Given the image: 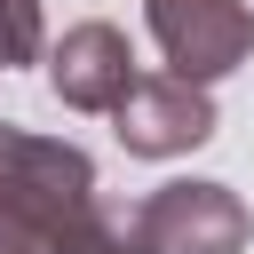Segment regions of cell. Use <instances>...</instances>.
I'll return each mask as SVG.
<instances>
[{
  "mask_svg": "<svg viewBox=\"0 0 254 254\" xmlns=\"http://www.w3.org/2000/svg\"><path fill=\"white\" fill-rule=\"evenodd\" d=\"M95 159L64 135L0 119V254H79Z\"/></svg>",
  "mask_w": 254,
  "mask_h": 254,
  "instance_id": "cell-1",
  "label": "cell"
},
{
  "mask_svg": "<svg viewBox=\"0 0 254 254\" xmlns=\"http://www.w3.org/2000/svg\"><path fill=\"white\" fill-rule=\"evenodd\" d=\"M143 24L167 56V71L214 87L238 64H254V8L246 0H143Z\"/></svg>",
  "mask_w": 254,
  "mask_h": 254,
  "instance_id": "cell-2",
  "label": "cell"
},
{
  "mask_svg": "<svg viewBox=\"0 0 254 254\" xmlns=\"http://www.w3.org/2000/svg\"><path fill=\"white\" fill-rule=\"evenodd\" d=\"M111 127L135 159H183L214 135V95L183 71H135L127 95L111 103Z\"/></svg>",
  "mask_w": 254,
  "mask_h": 254,
  "instance_id": "cell-3",
  "label": "cell"
},
{
  "mask_svg": "<svg viewBox=\"0 0 254 254\" xmlns=\"http://www.w3.org/2000/svg\"><path fill=\"white\" fill-rule=\"evenodd\" d=\"M151 254H246L254 214L230 183H159L143 198Z\"/></svg>",
  "mask_w": 254,
  "mask_h": 254,
  "instance_id": "cell-4",
  "label": "cell"
},
{
  "mask_svg": "<svg viewBox=\"0 0 254 254\" xmlns=\"http://www.w3.org/2000/svg\"><path fill=\"white\" fill-rule=\"evenodd\" d=\"M135 79V48L119 24L87 16V24H64V40L48 48V95L64 111H111Z\"/></svg>",
  "mask_w": 254,
  "mask_h": 254,
  "instance_id": "cell-5",
  "label": "cell"
},
{
  "mask_svg": "<svg viewBox=\"0 0 254 254\" xmlns=\"http://www.w3.org/2000/svg\"><path fill=\"white\" fill-rule=\"evenodd\" d=\"M79 254H151V222H143V198H87V238Z\"/></svg>",
  "mask_w": 254,
  "mask_h": 254,
  "instance_id": "cell-6",
  "label": "cell"
},
{
  "mask_svg": "<svg viewBox=\"0 0 254 254\" xmlns=\"http://www.w3.org/2000/svg\"><path fill=\"white\" fill-rule=\"evenodd\" d=\"M48 48V24H40V0H0V71L32 64Z\"/></svg>",
  "mask_w": 254,
  "mask_h": 254,
  "instance_id": "cell-7",
  "label": "cell"
}]
</instances>
